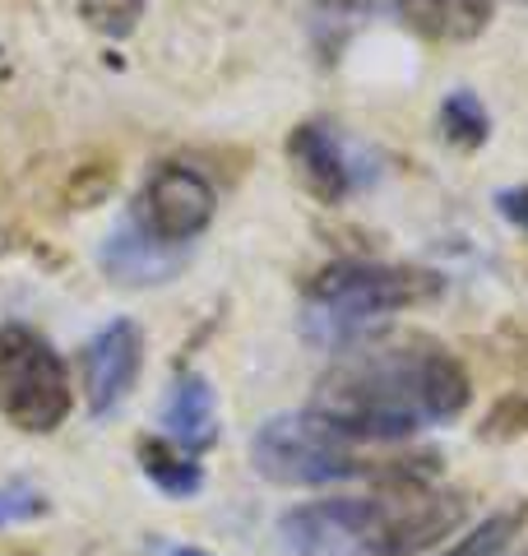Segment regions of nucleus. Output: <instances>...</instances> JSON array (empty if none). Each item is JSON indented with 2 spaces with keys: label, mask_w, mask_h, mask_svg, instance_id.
<instances>
[{
  "label": "nucleus",
  "mask_w": 528,
  "mask_h": 556,
  "mask_svg": "<svg viewBox=\"0 0 528 556\" xmlns=\"http://www.w3.org/2000/svg\"><path fill=\"white\" fill-rule=\"evenodd\" d=\"M482 431L491 441H510V437H528V394H510V399H501L496 408L487 413V422H482Z\"/></svg>",
  "instance_id": "nucleus-18"
},
{
  "label": "nucleus",
  "mask_w": 528,
  "mask_h": 556,
  "mask_svg": "<svg viewBox=\"0 0 528 556\" xmlns=\"http://www.w3.org/2000/svg\"><path fill=\"white\" fill-rule=\"evenodd\" d=\"M440 135H445L454 149H482L491 135V116L482 108V98L473 89H454L440 102Z\"/></svg>",
  "instance_id": "nucleus-14"
},
{
  "label": "nucleus",
  "mask_w": 528,
  "mask_h": 556,
  "mask_svg": "<svg viewBox=\"0 0 528 556\" xmlns=\"http://www.w3.org/2000/svg\"><path fill=\"white\" fill-rule=\"evenodd\" d=\"M70 380L65 362L56 357L38 329L5 325L0 329V408L20 431H56L70 417Z\"/></svg>",
  "instance_id": "nucleus-5"
},
{
  "label": "nucleus",
  "mask_w": 528,
  "mask_h": 556,
  "mask_svg": "<svg viewBox=\"0 0 528 556\" xmlns=\"http://www.w3.org/2000/svg\"><path fill=\"white\" fill-rule=\"evenodd\" d=\"M496 208L501 214L515 223V228H524L528 232V186H515V190H501L496 195Z\"/></svg>",
  "instance_id": "nucleus-19"
},
{
  "label": "nucleus",
  "mask_w": 528,
  "mask_h": 556,
  "mask_svg": "<svg viewBox=\"0 0 528 556\" xmlns=\"http://www.w3.org/2000/svg\"><path fill=\"white\" fill-rule=\"evenodd\" d=\"M251 459L260 468V478H269L278 486H325V482H348V478H394L399 468L357 459L352 445L334 427H325L315 413H284L269 417L255 441Z\"/></svg>",
  "instance_id": "nucleus-4"
},
{
  "label": "nucleus",
  "mask_w": 528,
  "mask_h": 556,
  "mask_svg": "<svg viewBox=\"0 0 528 556\" xmlns=\"http://www.w3.org/2000/svg\"><path fill=\"white\" fill-rule=\"evenodd\" d=\"M209 223H214V186L181 163L158 167L139 186L135 208H130L135 232H144L158 247H176V251H186Z\"/></svg>",
  "instance_id": "nucleus-6"
},
{
  "label": "nucleus",
  "mask_w": 528,
  "mask_h": 556,
  "mask_svg": "<svg viewBox=\"0 0 528 556\" xmlns=\"http://www.w3.org/2000/svg\"><path fill=\"white\" fill-rule=\"evenodd\" d=\"M399 20L408 24L417 38L431 42H473L491 24V5L496 0H394Z\"/></svg>",
  "instance_id": "nucleus-12"
},
{
  "label": "nucleus",
  "mask_w": 528,
  "mask_h": 556,
  "mask_svg": "<svg viewBox=\"0 0 528 556\" xmlns=\"http://www.w3.org/2000/svg\"><path fill=\"white\" fill-rule=\"evenodd\" d=\"M139 362H144V334L135 320H112L102 325L84 353V376H88V408L93 417H108L121 399L130 394Z\"/></svg>",
  "instance_id": "nucleus-7"
},
{
  "label": "nucleus",
  "mask_w": 528,
  "mask_h": 556,
  "mask_svg": "<svg viewBox=\"0 0 528 556\" xmlns=\"http://www.w3.org/2000/svg\"><path fill=\"white\" fill-rule=\"evenodd\" d=\"M181 265H186V251L158 247V241H149L144 232H135L130 223L102 241V269H108L116 283L149 288V283H163V278H172Z\"/></svg>",
  "instance_id": "nucleus-10"
},
{
  "label": "nucleus",
  "mask_w": 528,
  "mask_h": 556,
  "mask_svg": "<svg viewBox=\"0 0 528 556\" xmlns=\"http://www.w3.org/2000/svg\"><path fill=\"white\" fill-rule=\"evenodd\" d=\"M440 274L417 265H380V260H334L306 288V339L325 348H348L394 316L440 298Z\"/></svg>",
  "instance_id": "nucleus-2"
},
{
  "label": "nucleus",
  "mask_w": 528,
  "mask_h": 556,
  "mask_svg": "<svg viewBox=\"0 0 528 556\" xmlns=\"http://www.w3.org/2000/svg\"><path fill=\"white\" fill-rule=\"evenodd\" d=\"M139 464H144L149 482L158 486V492H167V496H196L204 486L200 464L190 455H176L167 441H153V437L139 441Z\"/></svg>",
  "instance_id": "nucleus-13"
},
{
  "label": "nucleus",
  "mask_w": 528,
  "mask_h": 556,
  "mask_svg": "<svg viewBox=\"0 0 528 556\" xmlns=\"http://www.w3.org/2000/svg\"><path fill=\"white\" fill-rule=\"evenodd\" d=\"M519 556H528V552H519Z\"/></svg>",
  "instance_id": "nucleus-22"
},
{
  "label": "nucleus",
  "mask_w": 528,
  "mask_h": 556,
  "mask_svg": "<svg viewBox=\"0 0 528 556\" xmlns=\"http://www.w3.org/2000/svg\"><path fill=\"white\" fill-rule=\"evenodd\" d=\"M320 5H329V10H372L376 0H320Z\"/></svg>",
  "instance_id": "nucleus-20"
},
{
  "label": "nucleus",
  "mask_w": 528,
  "mask_h": 556,
  "mask_svg": "<svg viewBox=\"0 0 528 556\" xmlns=\"http://www.w3.org/2000/svg\"><path fill=\"white\" fill-rule=\"evenodd\" d=\"M163 427L176 445L204 450L218 441V408H214V386L200 371H181L167 390L163 404Z\"/></svg>",
  "instance_id": "nucleus-11"
},
{
  "label": "nucleus",
  "mask_w": 528,
  "mask_h": 556,
  "mask_svg": "<svg viewBox=\"0 0 528 556\" xmlns=\"http://www.w3.org/2000/svg\"><path fill=\"white\" fill-rule=\"evenodd\" d=\"M278 543L288 547V556H366L357 533L348 525V501H315V506H302L284 515L278 525Z\"/></svg>",
  "instance_id": "nucleus-9"
},
{
  "label": "nucleus",
  "mask_w": 528,
  "mask_h": 556,
  "mask_svg": "<svg viewBox=\"0 0 528 556\" xmlns=\"http://www.w3.org/2000/svg\"><path fill=\"white\" fill-rule=\"evenodd\" d=\"M149 0H79V20L93 24L102 38H130Z\"/></svg>",
  "instance_id": "nucleus-16"
},
{
  "label": "nucleus",
  "mask_w": 528,
  "mask_h": 556,
  "mask_svg": "<svg viewBox=\"0 0 528 556\" xmlns=\"http://www.w3.org/2000/svg\"><path fill=\"white\" fill-rule=\"evenodd\" d=\"M464 362L431 339H399L339 362L315 386L311 413L343 441H403L422 427L454 422L468 408Z\"/></svg>",
  "instance_id": "nucleus-1"
},
{
  "label": "nucleus",
  "mask_w": 528,
  "mask_h": 556,
  "mask_svg": "<svg viewBox=\"0 0 528 556\" xmlns=\"http://www.w3.org/2000/svg\"><path fill=\"white\" fill-rule=\"evenodd\" d=\"M385 482H390L385 496H362V501L343 496L348 525L357 533L366 556H417L464 525L468 496L431 486L422 459L399 468V473L385 478Z\"/></svg>",
  "instance_id": "nucleus-3"
},
{
  "label": "nucleus",
  "mask_w": 528,
  "mask_h": 556,
  "mask_svg": "<svg viewBox=\"0 0 528 556\" xmlns=\"http://www.w3.org/2000/svg\"><path fill=\"white\" fill-rule=\"evenodd\" d=\"M47 515V496L33 482H0V529L28 525V519Z\"/></svg>",
  "instance_id": "nucleus-17"
},
{
  "label": "nucleus",
  "mask_w": 528,
  "mask_h": 556,
  "mask_svg": "<svg viewBox=\"0 0 528 556\" xmlns=\"http://www.w3.org/2000/svg\"><path fill=\"white\" fill-rule=\"evenodd\" d=\"M288 159L297 167V177L320 204H343L352 190H357V167H352V153L339 135H334L325 121H306L297 126L288 139Z\"/></svg>",
  "instance_id": "nucleus-8"
},
{
  "label": "nucleus",
  "mask_w": 528,
  "mask_h": 556,
  "mask_svg": "<svg viewBox=\"0 0 528 556\" xmlns=\"http://www.w3.org/2000/svg\"><path fill=\"white\" fill-rule=\"evenodd\" d=\"M524 519H528V506H510V510H496V515H487L478 529H468L460 543L445 547L440 556H496L510 538H515L524 529Z\"/></svg>",
  "instance_id": "nucleus-15"
},
{
  "label": "nucleus",
  "mask_w": 528,
  "mask_h": 556,
  "mask_svg": "<svg viewBox=\"0 0 528 556\" xmlns=\"http://www.w3.org/2000/svg\"><path fill=\"white\" fill-rule=\"evenodd\" d=\"M167 556H214V552H200V547H167Z\"/></svg>",
  "instance_id": "nucleus-21"
}]
</instances>
